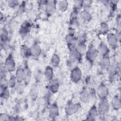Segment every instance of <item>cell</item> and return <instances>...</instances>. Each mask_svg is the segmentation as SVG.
I'll use <instances>...</instances> for the list:
<instances>
[{
  "label": "cell",
  "instance_id": "6da1fadb",
  "mask_svg": "<svg viewBox=\"0 0 121 121\" xmlns=\"http://www.w3.org/2000/svg\"><path fill=\"white\" fill-rule=\"evenodd\" d=\"M98 53L97 50L95 49L93 45L90 44L86 53V60L90 63H93L94 62L97 57Z\"/></svg>",
  "mask_w": 121,
  "mask_h": 121
},
{
  "label": "cell",
  "instance_id": "7a4b0ae2",
  "mask_svg": "<svg viewBox=\"0 0 121 121\" xmlns=\"http://www.w3.org/2000/svg\"><path fill=\"white\" fill-rule=\"evenodd\" d=\"M80 108L81 104L80 103L75 104L72 102H68L65 107V111L67 115H71L77 112Z\"/></svg>",
  "mask_w": 121,
  "mask_h": 121
},
{
  "label": "cell",
  "instance_id": "3957f363",
  "mask_svg": "<svg viewBox=\"0 0 121 121\" xmlns=\"http://www.w3.org/2000/svg\"><path fill=\"white\" fill-rule=\"evenodd\" d=\"M82 77V72L81 69L78 67H74L71 70L70 78L71 80L74 83L78 82Z\"/></svg>",
  "mask_w": 121,
  "mask_h": 121
},
{
  "label": "cell",
  "instance_id": "277c9868",
  "mask_svg": "<svg viewBox=\"0 0 121 121\" xmlns=\"http://www.w3.org/2000/svg\"><path fill=\"white\" fill-rule=\"evenodd\" d=\"M4 66L8 71L12 72L15 69V62L11 54H9L6 59Z\"/></svg>",
  "mask_w": 121,
  "mask_h": 121
},
{
  "label": "cell",
  "instance_id": "5b68a950",
  "mask_svg": "<svg viewBox=\"0 0 121 121\" xmlns=\"http://www.w3.org/2000/svg\"><path fill=\"white\" fill-rule=\"evenodd\" d=\"M69 60L73 62H76L79 56L77 52L76 47L74 44H72L69 46Z\"/></svg>",
  "mask_w": 121,
  "mask_h": 121
},
{
  "label": "cell",
  "instance_id": "8992f818",
  "mask_svg": "<svg viewBox=\"0 0 121 121\" xmlns=\"http://www.w3.org/2000/svg\"><path fill=\"white\" fill-rule=\"evenodd\" d=\"M107 40L108 44L112 49H115L118 45V39L117 35L113 33H110L107 35Z\"/></svg>",
  "mask_w": 121,
  "mask_h": 121
},
{
  "label": "cell",
  "instance_id": "52a82bcc",
  "mask_svg": "<svg viewBox=\"0 0 121 121\" xmlns=\"http://www.w3.org/2000/svg\"><path fill=\"white\" fill-rule=\"evenodd\" d=\"M109 104L108 100L106 98L101 99L98 104V110L101 113H105L109 111Z\"/></svg>",
  "mask_w": 121,
  "mask_h": 121
},
{
  "label": "cell",
  "instance_id": "ba28073f",
  "mask_svg": "<svg viewBox=\"0 0 121 121\" xmlns=\"http://www.w3.org/2000/svg\"><path fill=\"white\" fill-rule=\"evenodd\" d=\"M109 91L107 86L103 83L99 85L97 88V94L101 99L106 98L108 95Z\"/></svg>",
  "mask_w": 121,
  "mask_h": 121
},
{
  "label": "cell",
  "instance_id": "9c48e42d",
  "mask_svg": "<svg viewBox=\"0 0 121 121\" xmlns=\"http://www.w3.org/2000/svg\"><path fill=\"white\" fill-rule=\"evenodd\" d=\"M118 65L117 62L114 61L111 62L110 66L108 69L109 70V80L113 79L114 76L117 73L118 71Z\"/></svg>",
  "mask_w": 121,
  "mask_h": 121
},
{
  "label": "cell",
  "instance_id": "30bf717a",
  "mask_svg": "<svg viewBox=\"0 0 121 121\" xmlns=\"http://www.w3.org/2000/svg\"><path fill=\"white\" fill-rule=\"evenodd\" d=\"M56 1H47L45 3V11L46 13L50 15L52 14L56 9Z\"/></svg>",
  "mask_w": 121,
  "mask_h": 121
},
{
  "label": "cell",
  "instance_id": "8fae6325",
  "mask_svg": "<svg viewBox=\"0 0 121 121\" xmlns=\"http://www.w3.org/2000/svg\"><path fill=\"white\" fill-rule=\"evenodd\" d=\"M15 77L17 83H21L26 79V75L25 69L21 68H18L16 71Z\"/></svg>",
  "mask_w": 121,
  "mask_h": 121
},
{
  "label": "cell",
  "instance_id": "7c38bea8",
  "mask_svg": "<svg viewBox=\"0 0 121 121\" xmlns=\"http://www.w3.org/2000/svg\"><path fill=\"white\" fill-rule=\"evenodd\" d=\"M31 56L35 57H38L41 53V49L39 44L35 42V43L30 48Z\"/></svg>",
  "mask_w": 121,
  "mask_h": 121
},
{
  "label": "cell",
  "instance_id": "4fadbf2b",
  "mask_svg": "<svg viewBox=\"0 0 121 121\" xmlns=\"http://www.w3.org/2000/svg\"><path fill=\"white\" fill-rule=\"evenodd\" d=\"M97 51L103 57L108 55V53L110 52V50L107 45L103 41L99 43Z\"/></svg>",
  "mask_w": 121,
  "mask_h": 121
},
{
  "label": "cell",
  "instance_id": "5bb4252c",
  "mask_svg": "<svg viewBox=\"0 0 121 121\" xmlns=\"http://www.w3.org/2000/svg\"><path fill=\"white\" fill-rule=\"evenodd\" d=\"M111 64V61L110 58L109 57L108 55L104 56L103 57L102 59L100 60L99 65L100 66V68L103 69V70H105V69H108L109 68L110 65Z\"/></svg>",
  "mask_w": 121,
  "mask_h": 121
},
{
  "label": "cell",
  "instance_id": "9a60e30c",
  "mask_svg": "<svg viewBox=\"0 0 121 121\" xmlns=\"http://www.w3.org/2000/svg\"><path fill=\"white\" fill-rule=\"evenodd\" d=\"M31 27V25L29 22L27 21L25 22L21 26L20 28L19 33L22 36H24L26 35L29 32Z\"/></svg>",
  "mask_w": 121,
  "mask_h": 121
},
{
  "label": "cell",
  "instance_id": "2e32d148",
  "mask_svg": "<svg viewBox=\"0 0 121 121\" xmlns=\"http://www.w3.org/2000/svg\"><path fill=\"white\" fill-rule=\"evenodd\" d=\"M98 114V110L97 108L94 104L88 111L87 115V120H95Z\"/></svg>",
  "mask_w": 121,
  "mask_h": 121
},
{
  "label": "cell",
  "instance_id": "e0dca14e",
  "mask_svg": "<svg viewBox=\"0 0 121 121\" xmlns=\"http://www.w3.org/2000/svg\"><path fill=\"white\" fill-rule=\"evenodd\" d=\"M91 95L90 93L86 89H84L80 94V99L84 103H88L91 100Z\"/></svg>",
  "mask_w": 121,
  "mask_h": 121
},
{
  "label": "cell",
  "instance_id": "ac0fdd59",
  "mask_svg": "<svg viewBox=\"0 0 121 121\" xmlns=\"http://www.w3.org/2000/svg\"><path fill=\"white\" fill-rule=\"evenodd\" d=\"M76 49L79 54V56H82L86 53L87 51L86 46L84 42H80L78 44Z\"/></svg>",
  "mask_w": 121,
  "mask_h": 121
},
{
  "label": "cell",
  "instance_id": "d6986e66",
  "mask_svg": "<svg viewBox=\"0 0 121 121\" xmlns=\"http://www.w3.org/2000/svg\"><path fill=\"white\" fill-rule=\"evenodd\" d=\"M49 116L51 118H53L57 116L59 113V110L57 105L55 104H52L49 108Z\"/></svg>",
  "mask_w": 121,
  "mask_h": 121
},
{
  "label": "cell",
  "instance_id": "ffe728a7",
  "mask_svg": "<svg viewBox=\"0 0 121 121\" xmlns=\"http://www.w3.org/2000/svg\"><path fill=\"white\" fill-rule=\"evenodd\" d=\"M51 81V84L49 86V89L52 93L57 92L58 90L59 84V82L57 79L52 78Z\"/></svg>",
  "mask_w": 121,
  "mask_h": 121
},
{
  "label": "cell",
  "instance_id": "44dd1931",
  "mask_svg": "<svg viewBox=\"0 0 121 121\" xmlns=\"http://www.w3.org/2000/svg\"><path fill=\"white\" fill-rule=\"evenodd\" d=\"M44 76L45 78L49 81L53 78V70L51 66H48L46 67L44 71Z\"/></svg>",
  "mask_w": 121,
  "mask_h": 121
},
{
  "label": "cell",
  "instance_id": "7402d4cb",
  "mask_svg": "<svg viewBox=\"0 0 121 121\" xmlns=\"http://www.w3.org/2000/svg\"><path fill=\"white\" fill-rule=\"evenodd\" d=\"M80 18L84 21H89L92 18L90 12L87 9H84L80 13Z\"/></svg>",
  "mask_w": 121,
  "mask_h": 121
},
{
  "label": "cell",
  "instance_id": "603a6c76",
  "mask_svg": "<svg viewBox=\"0 0 121 121\" xmlns=\"http://www.w3.org/2000/svg\"><path fill=\"white\" fill-rule=\"evenodd\" d=\"M112 105L113 108L115 110H118L121 107L120 99L118 95H115L112 99Z\"/></svg>",
  "mask_w": 121,
  "mask_h": 121
},
{
  "label": "cell",
  "instance_id": "cb8c5ba5",
  "mask_svg": "<svg viewBox=\"0 0 121 121\" xmlns=\"http://www.w3.org/2000/svg\"><path fill=\"white\" fill-rule=\"evenodd\" d=\"M20 53L23 57H28L29 56H31L30 50L25 45H22L20 48Z\"/></svg>",
  "mask_w": 121,
  "mask_h": 121
},
{
  "label": "cell",
  "instance_id": "d4e9b609",
  "mask_svg": "<svg viewBox=\"0 0 121 121\" xmlns=\"http://www.w3.org/2000/svg\"><path fill=\"white\" fill-rule=\"evenodd\" d=\"M60 62V59L59 56L55 53L53 54L51 59V63L52 66L53 67H57L59 65Z\"/></svg>",
  "mask_w": 121,
  "mask_h": 121
},
{
  "label": "cell",
  "instance_id": "484cf974",
  "mask_svg": "<svg viewBox=\"0 0 121 121\" xmlns=\"http://www.w3.org/2000/svg\"><path fill=\"white\" fill-rule=\"evenodd\" d=\"M58 4L59 9L62 12H65L69 6V3L66 0L60 1Z\"/></svg>",
  "mask_w": 121,
  "mask_h": 121
},
{
  "label": "cell",
  "instance_id": "4316f807",
  "mask_svg": "<svg viewBox=\"0 0 121 121\" xmlns=\"http://www.w3.org/2000/svg\"><path fill=\"white\" fill-rule=\"evenodd\" d=\"M108 31H109V27L108 25L105 22H102L101 24V26H100V33L103 35H104V34H107Z\"/></svg>",
  "mask_w": 121,
  "mask_h": 121
},
{
  "label": "cell",
  "instance_id": "83f0119b",
  "mask_svg": "<svg viewBox=\"0 0 121 121\" xmlns=\"http://www.w3.org/2000/svg\"><path fill=\"white\" fill-rule=\"evenodd\" d=\"M17 82V81L15 77V76H14V75L11 76L9 80L8 81V86L11 88L14 87L15 86H16Z\"/></svg>",
  "mask_w": 121,
  "mask_h": 121
},
{
  "label": "cell",
  "instance_id": "f1b7e54d",
  "mask_svg": "<svg viewBox=\"0 0 121 121\" xmlns=\"http://www.w3.org/2000/svg\"><path fill=\"white\" fill-rule=\"evenodd\" d=\"M65 40H66V42L68 43V45L69 46V45L73 44V43L75 41V38L74 36V35L68 34L65 37Z\"/></svg>",
  "mask_w": 121,
  "mask_h": 121
},
{
  "label": "cell",
  "instance_id": "f546056e",
  "mask_svg": "<svg viewBox=\"0 0 121 121\" xmlns=\"http://www.w3.org/2000/svg\"><path fill=\"white\" fill-rule=\"evenodd\" d=\"M25 2L23 1L22 2V3L19 5L18 9L17 10V16H21L22 14L24 13V12L25 11Z\"/></svg>",
  "mask_w": 121,
  "mask_h": 121
},
{
  "label": "cell",
  "instance_id": "4dcf8cb0",
  "mask_svg": "<svg viewBox=\"0 0 121 121\" xmlns=\"http://www.w3.org/2000/svg\"><path fill=\"white\" fill-rule=\"evenodd\" d=\"M25 89V85L21 83H18V84L16 86V90L17 93L22 94L23 93Z\"/></svg>",
  "mask_w": 121,
  "mask_h": 121
},
{
  "label": "cell",
  "instance_id": "1f68e13d",
  "mask_svg": "<svg viewBox=\"0 0 121 121\" xmlns=\"http://www.w3.org/2000/svg\"><path fill=\"white\" fill-rule=\"evenodd\" d=\"M0 37L1 41L8 39V32L5 28H3L1 29Z\"/></svg>",
  "mask_w": 121,
  "mask_h": 121
},
{
  "label": "cell",
  "instance_id": "d6a6232c",
  "mask_svg": "<svg viewBox=\"0 0 121 121\" xmlns=\"http://www.w3.org/2000/svg\"><path fill=\"white\" fill-rule=\"evenodd\" d=\"M9 46V43L8 39L1 41V47L3 50H8Z\"/></svg>",
  "mask_w": 121,
  "mask_h": 121
},
{
  "label": "cell",
  "instance_id": "836d02e7",
  "mask_svg": "<svg viewBox=\"0 0 121 121\" xmlns=\"http://www.w3.org/2000/svg\"><path fill=\"white\" fill-rule=\"evenodd\" d=\"M84 1L83 0H75L74 1V9L78 10L81 8V7L83 6Z\"/></svg>",
  "mask_w": 121,
  "mask_h": 121
},
{
  "label": "cell",
  "instance_id": "e575fe53",
  "mask_svg": "<svg viewBox=\"0 0 121 121\" xmlns=\"http://www.w3.org/2000/svg\"><path fill=\"white\" fill-rule=\"evenodd\" d=\"M10 116L6 113H1L0 114V121H9Z\"/></svg>",
  "mask_w": 121,
  "mask_h": 121
},
{
  "label": "cell",
  "instance_id": "d590c367",
  "mask_svg": "<svg viewBox=\"0 0 121 121\" xmlns=\"http://www.w3.org/2000/svg\"><path fill=\"white\" fill-rule=\"evenodd\" d=\"M26 15L27 16V17L29 18H33L34 17V14L33 11L31 10V9H27L26 11Z\"/></svg>",
  "mask_w": 121,
  "mask_h": 121
},
{
  "label": "cell",
  "instance_id": "8d00e7d4",
  "mask_svg": "<svg viewBox=\"0 0 121 121\" xmlns=\"http://www.w3.org/2000/svg\"><path fill=\"white\" fill-rule=\"evenodd\" d=\"M9 4L11 7H15L17 6L18 4V1L17 0H10L9 1Z\"/></svg>",
  "mask_w": 121,
  "mask_h": 121
}]
</instances>
